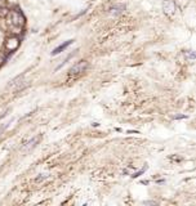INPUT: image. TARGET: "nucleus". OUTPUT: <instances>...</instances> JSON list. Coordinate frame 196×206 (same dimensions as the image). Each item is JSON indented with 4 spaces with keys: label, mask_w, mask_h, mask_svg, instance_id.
Returning a JSON list of instances; mask_svg holds the SVG:
<instances>
[{
    "label": "nucleus",
    "mask_w": 196,
    "mask_h": 206,
    "mask_svg": "<svg viewBox=\"0 0 196 206\" xmlns=\"http://www.w3.org/2000/svg\"><path fill=\"white\" fill-rule=\"evenodd\" d=\"M40 141V135H38V137H34L32 139H31V141H28L25 146H23V150H30V148H32V147H35L36 146V143H38Z\"/></svg>",
    "instance_id": "0eeeda50"
},
{
    "label": "nucleus",
    "mask_w": 196,
    "mask_h": 206,
    "mask_svg": "<svg viewBox=\"0 0 196 206\" xmlns=\"http://www.w3.org/2000/svg\"><path fill=\"white\" fill-rule=\"evenodd\" d=\"M174 10H176V5H174L173 0H164V12L166 14H169V16H172Z\"/></svg>",
    "instance_id": "20e7f679"
},
{
    "label": "nucleus",
    "mask_w": 196,
    "mask_h": 206,
    "mask_svg": "<svg viewBox=\"0 0 196 206\" xmlns=\"http://www.w3.org/2000/svg\"><path fill=\"white\" fill-rule=\"evenodd\" d=\"M88 67H89V63H88V62H86V61H80V62L75 63V64L70 68L69 75H70V76L77 77V76L83 75V73H84L86 70H88Z\"/></svg>",
    "instance_id": "f03ea898"
},
{
    "label": "nucleus",
    "mask_w": 196,
    "mask_h": 206,
    "mask_svg": "<svg viewBox=\"0 0 196 206\" xmlns=\"http://www.w3.org/2000/svg\"><path fill=\"white\" fill-rule=\"evenodd\" d=\"M144 170H146V167H144V169H142V170H141V171H138V173H136V174H133L132 176H133V178H137V176H140V175H141V174H142V173H143Z\"/></svg>",
    "instance_id": "1a4fd4ad"
},
{
    "label": "nucleus",
    "mask_w": 196,
    "mask_h": 206,
    "mask_svg": "<svg viewBox=\"0 0 196 206\" xmlns=\"http://www.w3.org/2000/svg\"><path fill=\"white\" fill-rule=\"evenodd\" d=\"M5 18L8 19V22L13 26H19L22 27L25 25V17L23 14L18 10H9L8 14L5 16Z\"/></svg>",
    "instance_id": "f257e3e1"
},
{
    "label": "nucleus",
    "mask_w": 196,
    "mask_h": 206,
    "mask_svg": "<svg viewBox=\"0 0 196 206\" xmlns=\"http://www.w3.org/2000/svg\"><path fill=\"white\" fill-rule=\"evenodd\" d=\"M186 54H187L188 58H190V61H194V60H195V52H194V50H188V52H186Z\"/></svg>",
    "instance_id": "6e6552de"
},
{
    "label": "nucleus",
    "mask_w": 196,
    "mask_h": 206,
    "mask_svg": "<svg viewBox=\"0 0 196 206\" xmlns=\"http://www.w3.org/2000/svg\"><path fill=\"white\" fill-rule=\"evenodd\" d=\"M143 204H144V205H156L155 201H144Z\"/></svg>",
    "instance_id": "9d476101"
},
{
    "label": "nucleus",
    "mask_w": 196,
    "mask_h": 206,
    "mask_svg": "<svg viewBox=\"0 0 196 206\" xmlns=\"http://www.w3.org/2000/svg\"><path fill=\"white\" fill-rule=\"evenodd\" d=\"M71 44H72V40H67V41H65L63 44H61L60 47H57V48L52 52V56H57V54H60L61 52H63V50L66 49L69 45H71Z\"/></svg>",
    "instance_id": "39448f33"
},
{
    "label": "nucleus",
    "mask_w": 196,
    "mask_h": 206,
    "mask_svg": "<svg viewBox=\"0 0 196 206\" xmlns=\"http://www.w3.org/2000/svg\"><path fill=\"white\" fill-rule=\"evenodd\" d=\"M125 9V5H123V4H115L114 6H111L110 8V13H112L114 16H118V14L123 13V10Z\"/></svg>",
    "instance_id": "423d86ee"
},
{
    "label": "nucleus",
    "mask_w": 196,
    "mask_h": 206,
    "mask_svg": "<svg viewBox=\"0 0 196 206\" xmlns=\"http://www.w3.org/2000/svg\"><path fill=\"white\" fill-rule=\"evenodd\" d=\"M19 44H21V40H19L18 36L10 35L9 38H6L4 47H5V49L8 52H14V50H17L19 48Z\"/></svg>",
    "instance_id": "7ed1b4c3"
}]
</instances>
